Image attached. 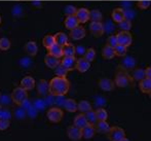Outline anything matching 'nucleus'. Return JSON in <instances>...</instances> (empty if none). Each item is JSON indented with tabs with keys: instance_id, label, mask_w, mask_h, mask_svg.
I'll return each mask as SVG.
<instances>
[{
	"instance_id": "nucleus-1",
	"label": "nucleus",
	"mask_w": 151,
	"mask_h": 141,
	"mask_svg": "<svg viewBox=\"0 0 151 141\" xmlns=\"http://www.w3.org/2000/svg\"><path fill=\"white\" fill-rule=\"evenodd\" d=\"M70 90V82L67 77L55 76L48 82V93L56 97H63Z\"/></svg>"
},
{
	"instance_id": "nucleus-2",
	"label": "nucleus",
	"mask_w": 151,
	"mask_h": 141,
	"mask_svg": "<svg viewBox=\"0 0 151 141\" xmlns=\"http://www.w3.org/2000/svg\"><path fill=\"white\" fill-rule=\"evenodd\" d=\"M133 77L129 72L125 70L124 67L120 66L118 68L117 72L115 74V80H114V84L118 87H127L133 82Z\"/></svg>"
},
{
	"instance_id": "nucleus-3",
	"label": "nucleus",
	"mask_w": 151,
	"mask_h": 141,
	"mask_svg": "<svg viewBox=\"0 0 151 141\" xmlns=\"http://www.w3.org/2000/svg\"><path fill=\"white\" fill-rule=\"evenodd\" d=\"M12 100L16 105H23L28 100V91L23 89L22 87H14L12 93Z\"/></svg>"
},
{
	"instance_id": "nucleus-4",
	"label": "nucleus",
	"mask_w": 151,
	"mask_h": 141,
	"mask_svg": "<svg viewBox=\"0 0 151 141\" xmlns=\"http://www.w3.org/2000/svg\"><path fill=\"white\" fill-rule=\"evenodd\" d=\"M46 116H47L48 121H50V123L58 124V123H60V121H62V119H63L64 111L60 107H52L47 110Z\"/></svg>"
},
{
	"instance_id": "nucleus-5",
	"label": "nucleus",
	"mask_w": 151,
	"mask_h": 141,
	"mask_svg": "<svg viewBox=\"0 0 151 141\" xmlns=\"http://www.w3.org/2000/svg\"><path fill=\"white\" fill-rule=\"evenodd\" d=\"M108 139L110 141H121L123 138L127 137L125 131L120 127H110V130L107 133Z\"/></svg>"
},
{
	"instance_id": "nucleus-6",
	"label": "nucleus",
	"mask_w": 151,
	"mask_h": 141,
	"mask_svg": "<svg viewBox=\"0 0 151 141\" xmlns=\"http://www.w3.org/2000/svg\"><path fill=\"white\" fill-rule=\"evenodd\" d=\"M116 39L117 43L123 46H129L133 42V36H132L129 31H120L119 33L116 34Z\"/></svg>"
},
{
	"instance_id": "nucleus-7",
	"label": "nucleus",
	"mask_w": 151,
	"mask_h": 141,
	"mask_svg": "<svg viewBox=\"0 0 151 141\" xmlns=\"http://www.w3.org/2000/svg\"><path fill=\"white\" fill-rule=\"evenodd\" d=\"M90 31L91 35L96 38H99L103 36L104 32H105V28L102 22H91L90 24Z\"/></svg>"
},
{
	"instance_id": "nucleus-8",
	"label": "nucleus",
	"mask_w": 151,
	"mask_h": 141,
	"mask_svg": "<svg viewBox=\"0 0 151 141\" xmlns=\"http://www.w3.org/2000/svg\"><path fill=\"white\" fill-rule=\"evenodd\" d=\"M67 136L71 141H80L82 139L81 129L75 127L74 125L70 126L67 129Z\"/></svg>"
},
{
	"instance_id": "nucleus-9",
	"label": "nucleus",
	"mask_w": 151,
	"mask_h": 141,
	"mask_svg": "<svg viewBox=\"0 0 151 141\" xmlns=\"http://www.w3.org/2000/svg\"><path fill=\"white\" fill-rule=\"evenodd\" d=\"M86 31L84 29L83 26H80L78 25L76 28L72 29L71 32H70V37L73 40H81L86 37Z\"/></svg>"
},
{
	"instance_id": "nucleus-10",
	"label": "nucleus",
	"mask_w": 151,
	"mask_h": 141,
	"mask_svg": "<svg viewBox=\"0 0 151 141\" xmlns=\"http://www.w3.org/2000/svg\"><path fill=\"white\" fill-rule=\"evenodd\" d=\"M75 17L77 18L79 24H86L90 21V10L88 8H79L76 10Z\"/></svg>"
},
{
	"instance_id": "nucleus-11",
	"label": "nucleus",
	"mask_w": 151,
	"mask_h": 141,
	"mask_svg": "<svg viewBox=\"0 0 151 141\" xmlns=\"http://www.w3.org/2000/svg\"><path fill=\"white\" fill-rule=\"evenodd\" d=\"M76 58L74 57H63L61 60V65L63 66L65 69L68 71H72L75 69V64H76Z\"/></svg>"
},
{
	"instance_id": "nucleus-12",
	"label": "nucleus",
	"mask_w": 151,
	"mask_h": 141,
	"mask_svg": "<svg viewBox=\"0 0 151 141\" xmlns=\"http://www.w3.org/2000/svg\"><path fill=\"white\" fill-rule=\"evenodd\" d=\"M91 68V63L86 60L84 58H79V59L76 60V64H75V69L77 70L80 73H84L86 72L88 69Z\"/></svg>"
},
{
	"instance_id": "nucleus-13",
	"label": "nucleus",
	"mask_w": 151,
	"mask_h": 141,
	"mask_svg": "<svg viewBox=\"0 0 151 141\" xmlns=\"http://www.w3.org/2000/svg\"><path fill=\"white\" fill-rule=\"evenodd\" d=\"M99 87L102 91L105 92H111L114 90V87H115V84H114V80H110V78H101L99 80Z\"/></svg>"
},
{
	"instance_id": "nucleus-14",
	"label": "nucleus",
	"mask_w": 151,
	"mask_h": 141,
	"mask_svg": "<svg viewBox=\"0 0 151 141\" xmlns=\"http://www.w3.org/2000/svg\"><path fill=\"white\" fill-rule=\"evenodd\" d=\"M44 63H45V65L47 66L48 68H50V69H56L61 64V59L56 58L54 56H50V55L47 54L44 57Z\"/></svg>"
},
{
	"instance_id": "nucleus-15",
	"label": "nucleus",
	"mask_w": 151,
	"mask_h": 141,
	"mask_svg": "<svg viewBox=\"0 0 151 141\" xmlns=\"http://www.w3.org/2000/svg\"><path fill=\"white\" fill-rule=\"evenodd\" d=\"M21 87L23 89H25L26 91H31L35 87L36 85V82L32 76H25L24 78L21 80Z\"/></svg>"
},
{
	"instance_id": "nucleus-16",
	"label": "nucleus",
	"mask_w": 151,
	"mask_h": 141,
	"mask_svg": "<svg viewBox=\"0 0 151 141\" xmlns=\"http://www.w3.org/2000/svg\"><path fill=\"white\" fill-rule=\"evenodd\" d=\"M81 132H82V138H84V139H86V140L91 139V138L96 135V133H97L95 126L90 125V124H88L86 127L82 128Z\"/></svg>"
},
{
	"instance_id": "nucleus-17",
	"label": "nucleus",
	"mask_w": 151,
	"mask_h": 141,
	"mask_svg": "<svg viewBox=\"0 0 151 141\" xmlns=\"http://www.w3.org/2000/svg\"><path fill=\"white\" fill-rule=\"evenodd\" d=\"M64 25H65V27L68 30L71 31L72 29L76 28V27L80 24H79V22H78L77 18H76L75 16H67L65 19V21H64Z\"/></svg>"
},
{
	"instance_id": "nucleus-18",
	"label": "nucleus",
	"mask_w": 151,
	"mask_h": 141,
	"mask_svg": "<svg viewBox=\"0 0 151 141\" xmlns=\"http://www.w3.org/2000/svg\"><path fill=\"white\" fill-rule=\"evenodd\" d=\"M139 87L140 91L143 94H147L150 95L151 94V78H143L142 80L139 82Z\"/></svg>"
},
{
	"instance_id": "nucleus-19",
	"label": "nucleus",
	"mask_w": 151,
	"mask_h": 141,
	"mask_svg": "<svg viewBox=\"0 0 151 141\" xmlns=\"http://www.w3.org/2000/svg\"><path fill=\"white\" fill-rule=\"evenodd\" d=\"M25 51L31 57H35L38 53V46L35 41H28L25 44Z\"/></svg>"
},
{
	"instance_id": "nucleus-20",
	"label": "nucleus",
	"mask_w": 151,
	"mask_h": 141,
	"mask_svg": "<svg viewBox=\"0 0 151 141\" xmlns=\"http://www.w3.org/2000/svg\"><path fill=\"white\" fill-rule=\"evenodd\" d=\"M47 54L50 55V56H54L56 58H59V59H61V58L64 57L63 55V48H62L61 46H59V44L55 43L54 46H52L50 48L47 50Z\"/></svg>"
},
{
	"instance_id": "nucleus-21",
	"label": "nucleus",
	"mask_w": 151,
	"mask_h": 141,
	"mask_svg": "<svg viewBox=\"0 0 151 141\" xmlns=\"http://www.w3.org/2000/svg\"><path fill=\"white\" fill-rule=\"evenodd\" d=\"M64 107H65L66 111L73 113L77 111V102H76L75 99H72V98L66 99L65 102H64Z\"/></svg>"
},
{
	"instance_id": "nucleus-22",
	"label": "nucleus",
	"mask_w": 151,
	"mask_h": 141,
	"mask_svg": "<svg viewBox=\"0 0 151 141\" xmlns=\"http://www.w3.org/2000/svg\"><path fill=\"white\" fill-rule=\"evenodd\" d=\"M88 124V121H86V115H84V113H79V114L74 117L73 125L75 126V127L79 128V129L84 128Z\"/></svg>"
},
{
	"instance_id": "nucleus-23",
	"label": "nucleus",
	"mask_w": 151,
	"mask_h": 141,
	"mask_svg": "<svg viewBox=\"0 0 151 141\" xmlns=\"http://www.w3.org/2000/svg\"><path fill=\"white\" fill-rule=\"evenodd\" d=\"M112 20L115 23H120L123 19H125V12L123 8H115L111 14Z\"/></svg>"
},
{
	"instance_id": "nucleus-24",
	"label": "nucleus",
	"mask_w": 151,
	"mask_h": 141,
	"mask_svg": "<svg viewBox=\"0 0 151 141\" xmlns=\"http://www.w3.org/2000/svg\"><path fill=\"white\" fill-rule=\"evenodd\" d=\"M63 48V55L64 57H74L76 54V46H73L72 43L67 42L66 44H64L62 46Z\"/></svg>"
},
{
	"instance_id": "nucleus-25",
	"label": "nucleus",
	"mask_w": 151,
	"mask_h": 141,
	"mask_svg": "<svg viewBox=\"0 0 151 141\" xmlns=\"http://www.w3.org/2000/svg\"><path fill=\"white\" fill-rule=\"evenodd\" d=\"M96 131L100 134H107L108 131L110 130V126L107 123V121H97V124L95 125Z\"/></svg>"
},
{
	"instance_id": "nucleus-26",
	"label": "nucleus",
	"mask_w": 151,
	"mask_h": 141,
	"mask_svg": "<svg viewBox=\"0 0 151 141\" xmlns=\"http://www.w3.org/2000/svg\"><path fill=\"white\" fill-rule=\"evenodd\" d=\"M93 108H91V104L86 100H81L77 103V110L80 113H86L90 111Z\"/></svg>"
},
{
	"instance_id": "nucleus-27",
	"label": "nucleus",
	"mask_w": 151,
	"mask_h": 141,
	"mask_svg": "<svg viewBox=\"0 0 151 141\" xmlns=\"http://www.w3.org/2000/svg\"><path fill=\"white\" fill-rule=\"evenodd\" d=\"M102 57H103L105 60L113 59V58L115 57V54H114V48L106 44V46L103 48V50H102Z\"/></svg>"
},
{
	"instance_id": "nucleus-28",
	"label": "nucleus",
	"mask_w": 151,
	"mask_h": 141,
	"mask_svg": "<svg viewBox=\"0 0 151 141\" xmlns=\"http://www.w3.org/2000/svg\"><path fill=\"white\" fill-rule=\"evenodd\" d=\"M38 94L41 96H45L48 93V82L45 80H40L37 85Z\"/></svg>"
},
{
	"instance_id": "nucleus-29",
	"label": "nucleus",
	"mask_w": 151,
	"mask_h": 141,
	"mask_svg": "<svg viewBox=\"0 0 151 141\" xmlns=\"http://www.w3.org/2000/svg\"><path fill=\"white\" fill-rule=\"evenodd\" d=\"M54 37H55L56 43L61 46H63L64 44H66L68 42V35L64 33V32H59L56 35H54Z\"/></svg>"
},
{
	"instance_id": "nucleus-30",
	"label": "nucleus",
	"mask_w": 151,
	"mask_h": 141,
	"mask_svg": "<svg viewBox=\"0 0 151 141\" xmlns=\"http://www.w3.org/2000/svg\"><path fill=\"white\" fill-rule=\"evenodd\" d=\"M55 43H56V41H55L54 35H50V34H48V35L44 36L43 39H42V44H43V46L46 50H48V48L52 46H54Z\"/></svg>"
},
{
	"instance_id": "nucleus-31",
	"label": "nucleus",
	"mask_w": 151,
	"mask_h": 141,
	"mask_svg": "<svg viewBox=\"0 0 151 141\" xmlns=\"http://www.w3.org/2000/svg\"><path fill=\"white\" fill-rule=\"evenodd\" d=\"M90 19L91 22H102L103 19V14L100 10L98 9H93L90 12Z\"/></svg>"
},
{
	"instance_id": "nucleus-32",
	"label": "nucleus",
	"mask_w": 151,
	"mask_h": 141,
	"mask_svg": "<svg viewBox=\"0 0 151 141\" xmlns=\"http://www.w3.org/2000/svg\"><path fill=\"white\" fill-rule=\"evenodd\" d=\"M96 116H97V121H107L108 119V112L106 109L104 108H99L95 111Z\"/></svg>"
},
{
	"instance_id": "nucleus-33",
	"label": "nucleus",
	"mask_w": 151,
	"mask_h": 141,
	"mask_svg": "<svg viewBox=\"0 0 151 141\" xmlns=\"http://www.w3.org/2000/svg\"><path fill=\"white\" fill-rule=\"evenodd\" d=\"M10 46H12V42L7 37L0 38V50L1 51L6 52V51H8L10 48Z\"/></svg>"
},
{
	"instance_id": "nucleus-34",
	"label": "nucleus",
	"mask_w": 151,
	"mask_h": 141,
	"mask_svg": "<svg viewBox=\"0 0 151 141\" xmlns=\"http://www.w3.org/2000/svg\"><path fill=\"white\" fill-rule=\"evenodd\" d=\"M83 58L86 60H88L90 63H91L93 61H95V59H96V51H95V48H88V50L86 51V53H84Z\"/></svg>"
},
{
	"instance_id": "nucleus-35",
	"label": "nucleus",
	"mask_w": 151,
	"mask_h": 141,
	"mask_svg": "<svg viewBox=\"0 0 151 141\" xmlns=\"http://www.w3.org/2000/svg\"><path fill=\"white\" fill-rule=\"evenodd\" d=\"M84 115H86V121H88V123L90 124V125H93L95 126L96 124H97V116H96V113L93 111V109L90 110V111H88L86 113H84Z\"/></svg>"
},
{
	"instance_id": "nucleus-36",
	"label": "nucleus",
	"mask_w": 151,
	"mask_h": 141,
	"mask_svg": "<svg viewBox=\"0 0 151 141\" xmlns=\"http://www.w3.org/2000/svg\"><path fill=\"white\" fill-rule=\"evenodd\" d=\"M127 53V46H120V44H117V46L114 48V54L117 57H124Z\"/></svg>"
},
{
	"instance_id": "nucleus-37",
	"label": "nucleus",
	"mask_w": 151,
	"mask_h": 141,
	"mask_svg": "<svg viewBox=\"0 0 151 141\" xmlns=\"http://www.w3.org/2000/svg\"><path fill=\"white\" fill-rule=\"evenodd\" d=\"M118 25H119L121 31H129L132 29V22L129 20H127V18L123 19L120 23H118Z\"/></svg>"
},
{
	"instance_id": "nucleus-38",
	"label": "nucleus",
	"mask_w": 151,
	"mask_h": 141,
	"mask_svg": "<svg viewBox=\"0 0 151 141\" xmlns=\"http://www.w3.org/2000/svg\"><path fill=\"white\" fill-rule=\"evenodd\" d=\"M132 77L133 80H137V82H140L143 78H145V74H144V70L143 69H136L134 70L133 74H132Z\"/></svg>"
},
{
	"instance_id": "nucleus-39",
	"label": "nucleus",
	"mask_w": 151,
	"mask_h": 141,
	"mask_svg": "<svg viewBox=\"0 0 151 141\" xmlns=\"http://www.w3.org/2000/svg\"><path fill=\"white\" fill-rule=\"evenodd\" d=\"M55 70H56V76H63V77H67V73L69 72L67 69H65L61 64Z\"/></svg>"
},
{
	"instance_id": "nucleus-40",
	"label": "nucleus",
	"mask_w": 151,
	"mask_h": 141,
	"mask_svg": "<svg viewBox=\"0 0 151 141\" xmlns=\"http://www.w3.org/2000/svg\"><path fill=\"white\" fill-rule=\"evenodd\" d=\"M10 127V121L7 119H1L0 117V131H5Z\"/></svg>"
},
{
	"instance_id": "nucleus-41",
	"label": "nucleus",
	"mask_w": 151,
	"mask_h": 141,
	"mask_svg": "<svg viewBox=\"0 0 151 141\" xmlns=\"http://www.w3.org/2000/svg\"><path fill=\"white\" fill-rule=\"evenodd\" d=\"M76 10L77 8L73 5H67L64 9V12H65L66 16H75L76 14Z\"/></svg>"
},
{
	"instance_id": "nucleus-42",
	"label": "nucleus",
	"mask_w": 151,
	"mask_h": 141,
	"mask_svg": "<svg viewBox=\"0 0 151 141\" xmlns=\"http://www.w3.org/2000/svg\"><path fill=\"white\" fill-rule=\"evenodd\" d=\"M138 6H139V8H141V9L145 10V9H148L151 4V1L150 0H139V1L137 2Z\"/></svg>"
},
{
	"instance_id": "nucleus-43",
	"label": "nucleus",
	"mask_w": 151,
	"mask_h": 141,
	"mask_svg": "<svg viewBox=\"0 0 151 141\" xmlns=\"http://www.w3.org/2000/svg\"><path fill=\"white\" fill-rule=\"evenodd\" d=\"M117 39H116V36L115 35H110L107 39V46H111V48H115L117 46Z\"/></svg>"
},
{
	"instance_id": "nucleus-44",
	"label": "nucleus",
	"mask_w": 151,
	"mask_h": 141,
	"mask_svg": "<svg viewBox=\"0 0 151 141\" xmlns=\"http://www.w3.org/2000/svg\"><path fill=\"white\" fill-rule=\"evenodd\" d=\"M144 74H145L146 78H151V67H147L144 70Z\"/></svg>"
},
{
	"instance_id": "nucleus-45",
	"label": "nucleus",
	"mask_w": 151,
	"mask_h": 141,
	"mask_svg": "<svg viewBox=\"0 0 151 141\" xmlns=\"http://www.w3.org/2000/svg\"><path fill=\"white\" fill-rule=\"evenodd\" d=\"M121 141H131V140H129V138H127V137H125V138H123V139L121 140Z\"/></svg>"
},
{
	"instance_id": "nucleus-46",
	"label": "nucleus",
	"mask_w": 151,
	"mask_h": 141,
	"mask_svg": "<svg viewBox=\"0 0 151 141\" xmlns=\"http://www.w3.org/2000/svg\"><path fill=\"white\" fill-rule=\"evenodd\" d=\"M0 24H1V16H0Z\"/></svg>"
},
{
	"instance_id": "nucleus-47",
	"label": "nucleus",
	"mask_w": 151,
	"mask_h": 141,
	"mask_svg": "<svg viewBox=\"0 0 151 141\" xmlns=\"http://www.w3.org/2000/svg\"><path fill=\"white\" fill-rule=\"evenodd\" d=\"M0 109H1V104H0Z\"/></svg>"
}]
</instances>
